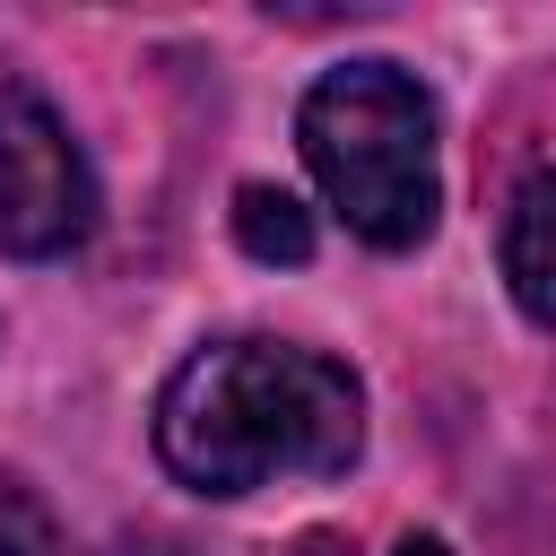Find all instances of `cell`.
Segmentation results:
<instances>
[{
	"mask_svg": "<svg viewBox=\"0 0 556 556\" xmlns=\"http://www.w3.org/2000/svg\"><path fill=\"white\" fill-rule=\"evenodd\" d=\"M365 452V391L339 356L295 339H208L156 391V460L191 495H252L269 478H339Z\"/></svg>",
	"mask_w": 556,
	"mask_h": 556,
	"instance_id": "cell-1",
	"label": "cell"
},
{
	"mask_svg": "<svg viewBox=\"0 0 556 556\" xmlns=\"http://www.w3.org/2000/svg\"><path fill=\"white\" fill-rule=\"evenodd\" d=\"M295 148L321 200L374 252H417L443 217L434 174V96L400 61H339L295 104Z\"/></svg>",
	"mask_w": 556,
	"mask_h": 556,
	"instance_id": "cell-2",
	"label": "cell"
},
{
	"mask_svg": "<svg viewBox=\"0 0 556 556\" xmlns=\"http://www.w3.org/2000/svg\"><path fill=\"white\" fill-rule=\"evenodd\" d=\"M87 235H96V174H87L70 122L26 78H0V252L61 261Z\"/></svg>",
	"mask_w": 556,
	"mask_h": 556,
	"instance_id": "cell-3",
	"label": "cell"
},
{
	"mask_svg": "<svg viewBox=\"0 0 556 556\" xmlns=\"http://www.w3.org/2000/svg\"><path fill=\"white\" fill-rule=\"evenodd\" d=\"M495 261H504V287L513 304L556 330V165L521 174L513 200H504V235H495Z\"/></svg>",
	"mask_w": 556,
	"mask_h": 556,
	"instance_id": "cell-4",
	"label": "cell"
},
{
	"mask_svg": "<svg viewBox=\"0 0 556 556\" xmlns=\"http://www.w3.org/2000/svg\"><path fill=\"white\" fill-rule=\"evenodd\" d=\"M235 243L252 261H313V217H304V200H287L269 182H243L235 191Z\"/></svg>",
	"mask_w": 556,
	"mask_h": 556,
	"instance_id": "cell-5",
	"label": "cell"
},
{
	"mask_svg": "<svg viewBox=\"0 0 556 556\" xmlns=\"http://www.w3.org/2000/svg\"><path fill=\"white\" fill-rule=\"evenodd\" d=\"M0 556H61V521L17 469H0Z\"/></svg>",
	"mask_w": 556,
	"mask_h": 556,
	"instance_id": "cell-6",
	"label": "cell"
},
{
	"mask_svg": "<svg viewBox=\"0 0 556 556\" xmlns=\"http://www.w3.org/2000/svg\"><path fill=\"white\" fill-rule=\"evenodd\" d=\"M391 556H452V547H443V539H426V530H417V539H400V547H391Z\"/></svg>",
	"mask_w": 556,
	"mask_h": 556,
	"instance_id": "cell-7",
	"label": "cell"
}]
</instances>
